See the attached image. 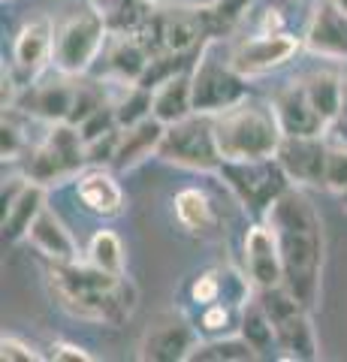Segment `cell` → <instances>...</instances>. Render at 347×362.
<instances>
[{
	"label": "cell",
	"mask_w": 347,
	"mask_h": 362,
	"mask_svg": "<svg viewBox=\"0 0 347 362\" xmlns=\"http://www.w3.org/2000/svg\"><path fill=\"white\" fill-rule=\"evenodd\" d=\"M305 49L302 37L290 30H272V33H251V37L239 40L230 49V64L236 66V73H242L245 78L254 76H266L284 66L296 58V54Z\"/></svg>",
	"instance_id": "obj_10"
},
{
	"label": "cell",
	"mask_w": 347,
	"mask_h": 362,
	"mask_svg": "<svg viewBox=\"0 0 347 362\" xmlns=\"http://www.w3.org/2000/svg\"><path fill=\"white\" fill-rule=\"evenodd\" d=\"M25 148H28V136L9 118V112H4V124H0V157H4V163L21 160Z\"/></svg>",
	"instance_id": "obj_32"
},
{
	"label": "cell",
	"mask_w": 347,
	"mask_h": 362,
	"mask_svg": "<svg viewBox=\"0 0 347 362\" xmlns=\"http://www.w3.org/2000/svg\"><path fill=\"white\" fill-rule=\"evenodd\" d=\"M54 37L58 28L49 16H33L25 21L13 40V70L28 82H37L54 64Z\"/></svg>",
	"instance_id": "obj_12"
},
{
	"label": "cell",
	"mask_w": 347,
	"mask_h": 362,
	"mask_svg": "<svg viewBox=\"0 0 347 362\" xmlns=\"http://www.w3.org/2000/svg\"><path fill=\"white\" fill-rule=\"evenodd\" d=\"M329 4H332L335 9H339L341 16H347V0H329Z\"/></svg>",
	"instance_id": "obj_38"
},
{
	"label": "cell",
	"mask_w": 347,
	"mask_h": 362,
	"mask_svg": "<svg viewBox=\"0 0 347 362\" xmlns=\"http://www.w3.org/2000/svg\"><path fill=\"white\" fill-rule=\"evenodd\" d=\"M18 97H21V88L16 82V70H6L0 73V106H4V112H13L18 106Z\"/></svg>",
	"instance_id": "obj_37"
},
{
	"label": "cell",
	"mask_w": 347,
	"mask_h": 362,
	"mask_svg": "<svg viewBox=\"0 0 347 362\" xmlns=\"http://www.w3.org/2000/svg\"><path fill=\"white\" fill-rule=\"evenodd\" d=\"M272 106L278 112L284 136H327V121L320 118V112L311 103L305 82L293 78L272 97Z\"/></svg>",
	"instance_id": "obj_17"
},
{
	"label": "cell",
	"mask_w": 347,
	"mask_h": 362,
	"mask_svg": "<svg viewBox=\"0 0 347 362\" xmlns=\"http://www.w3.org/2000/svg\"><path fill=\"white\" fill-rule=\"evenodd\" d=\"M211 127L223 160H266L278 154L284 139L275 106L251 97L211 115Z\"/></svg>",
	"instance_id": "obj_3"
},
{
	"label": "cell",
	"mask_w": 347,
	"mask_h": 362,
	"mask_svg": "<svg viewBox=\"0 0 347 362\" xmlns=\"http://www.w3.org/2000/svg\"><path fill=\"white\" fill-rule=\"evenodd\" d=\"M46 209V187L37 185V181L28 178V185L21 187V194L4 206V221H0V230H4V242L6 245H18L28 239L33 221L40 218V211Z\"/></svg>",
	"instance_id": "obj_22"
},
{
	"label": "cell",
	"mask_w": 347,
	"mask_h": 362,
	"mask_svg": "<svg viewBox=\"0 0 347 362\" xmlns=\"http://www.w3.org/2000/svg\"><path fill=\"white\" fill-rule=\"evenodd\" d=\"M163 133H166V124L158 121L154 115L133 124V127H121L118 148H115V157H112L109 166L115 169V173H130V169H136L139 163H145L148 157H154L160 151Z\"/></svg>",
	"instance_id": "obj_20"
},
{
	"label": "cell",
	"mask_w": 347,
	"mask_h": 362,
	"mask_svg": "<svg viewBox=\"0 0 347 362\" xmlns=\"http://www.w3.org/2000/svg\"><path fill=\"white\" fill-rule=\"evenodd\" d=\"M85 259L97 269L109 272V275H124L127 272V251H124V242H121L118 233L112 230H97L88 242V251Z\"/></svg>",
	"instance_id": "obj_27"
},
{
	"label": "cell",
	"mask_w": 347,
	"mask_h": 362,
	"mask_svg": "<svg viewBox=\"0 0 347 362\" xmlns=\"http://www.w3.org/2000/svg\"><path fill=\"white\" fill-rule=\"evenodd\" d=\"M49 359H52V362H91L94 356L88 354L85 347L73 344V341H54V344L49 347Z\"/></svg>",
	"instance_id": "obj_35"
},
{
	"label": "cell",
	"mask_w": 347,
	"mask_h": 362,
	"mask_svg": "<svg viewBox=\"0 0 347 362\" xmlns=\"http://www.w3.org/2000/svg\"><path fill=\"white\" fill-rule=\"evenodd\" d=\"M151 49L139 33H109L106 42V85H139L151 64Z\"/></svg>",
	"instance_id": "obj_16"
},
{
	"label": "cell",
	"mask_w": 347,
	"mask_h": 362,
	"mask_svg": "<svg viewBox=\"0 0 347 362\" xmlns=\"http://www.w3.org/2000/svg\"><path fill=\"white\" fill-rule=\"evenodd\" d=\"M28 242L33 245V251L42 254L49 263H79V259H85L79 251V242L73 239V233L66 230V223L49 206L40 211L37 221H33Z\"/></svg>",
	"instance_id": "obj_21"
},
{
	"label": "cell",
	"mask_w": 347,
	"mask_h": 362,
	"mask_svg": "<svg viewBox=\"0 0 347 362\" xmlns=\"http://www.w3.org/2000/svg\"><path fill=\"white\" fill-rule=\"evenodd\" d=\"M323 187L332 190V194H341V190H347V148H344V145H329L327 178H323Z\"/></svg>",
	"instance_id": "obj_33"
},
{
	"label": "cell",
	"mask_w": 347,
	"mask_h": 362,
	"mask_svg": "<svg viewBox=\"0 0 347 362\" xmlns=\"http://www.w3.org/2000/svg\"><path fill=\"white\" fill-rule=\"evenodd\" d=\"M4 4H13V0H4Z\"/></svg>",
	"instance_id": "obj_40"
},
{
	"label": "cell",
	"mask_w": 347,
	"mask_h": 362,
	"mask_svg": "<svg viewBox=\"0 0 347 362\" xmlns=\"http://www.w3.org/2000/svg\"><path fill=\"white\" fill-rule=\"evenodd\" d=\"M329 139L327 136H284L275 160L281 163L293 187H323Z\"/></svg>",
	"instance_id": "obj_11"
},
{
	"label": "cell",
	"mask_w": 347,
	"mask_h": 362,
	"mask_svg": "<svg viewBox=\"0 0 347 362\" xmlns=\"http://www.w3.org/2000/svg\"><path fill=\"white\" fill-rule=\"evenodd\" d=\"M88 166V151L82 130L70 121L49 124V133L28 157V178L42 187L64 185L70 178H79V173Z\"/></svg>",
	"instance_id": "obj_6"
},
{
	"label": "cell",
	"mask_w": 347,
	"mask_h": 362,
	"mask_svg": "<svg viewBox=\"0 0 347 362\" xmlns=\"http://www.w3.org/2000/svg\"><path fill=\"white\" fill-rule=\"evenodd\" d=\"M266 223L275 230L278 247L284 259V287L293 293L302 308L314 311L320 302V275L327 239H323V221L314 202L302 187H287L272 206L266 209Z\"/></svg>",
	"instance_id": "obj_1"
},
{
	"label": "cell",
	"mask_w": 347,
	"mask_h": 362,
	"mask_svg": "<svg viewBox=\"0 0 347 362\" xmlns=\"http://www.w3.org/2000/svg\"><path fill=\"white\" fill-rule=\"evenodd\" d=\"M49 293L54 305L76 320L88 323H124L136 311L139 293L133 281L124 275L91 266L88 259L79 263H52L49 269Z\"/></svg>",
	"instance_id": "obj_2"
},
{
	"label": "cell",
	"mask_w": 347,
	"mask_h": 362,
	"mask_svg": "<svg viewBox=\"0 0 347 362\" xmlns=\"http://www.w3.org/2000/svg\"><path fill=\"white\" fill-rule=\"evenodd\" d=\"M160 160L182 166V169H194V173H218L223 157L218 151V139H215V127H211V115H190L178 124H170L163 133Z\"/></svg>",
	"instance_id": "obj_8"
},
{
	"label": "cell",
	"mask_w": 347,
	"mask_h": 362,
	"mask_svg": "<svg viewBox=\"0 0 347 362\" xmlns=\"http://www.w3.org/2000/svg\"><path fill=\"white\" fill-rule=\"evenodd\" d=\"M76 88H79V78L64 76V73L54 70V78L40 76L28 90H21L18 106L37 121L61 124V121L70 118V112H73Z\"/></svg>",
	"instance_id": "obj_15"
},
{
	"label": "cell",
	"mask_w": 347,
	"mask_h": 362,
	"mask_svg": "<svg viewBox=\"0 0 347 362\" xmlns=\"http://www.w3.org/2000/svg\"><path fill=\"white\" fill-rule=\"evenodd\" d=\"M257 356L260 354L239 332H233V335H218V338L199 341L190 359L194 362H251Z\"/></svg>",
	"instance_id": "obj_28"
},
{
	"label": "cell",
	"mask_w": 347,
	"mask_h": 362,
	"mask_svg": "<svg viewBox=\"0 0 347 362\" xmlns=\"http://www.w3.org/2000/svg\"><path fill=\"white\" fill-rule=\"evenodd\" d=\"M91 6L103 16L109 33H139L154 16L151 0H91Z\"/></svg>",
	"instance_id": "obj_24"
},
{
	"label": "cell",
	"mask_w": 347,
	"mask_h": 362,
	"mask_svg": "<svg viewBox=\"0 0 347 362\" xmlns=\"http://www.w3.org/2000/svg\"><path fill=\"white\" fill-rule=\"evenodd\" d=\"M327 139H329V145H344V148H347V78L341 82V109H339V118L329 124Z\"/></svg>",
	"instance_id": "obj_36"
},
{
	"label": "cell",
	"mask_w": 347,
	"mask_h": 362,
	"mask_svg": "<svg viewBox=\"0 0 347 362\" xmlns=\"http://www.w3.org/2000/svg\"><path fill=\"white\" fill-rule=\"evenodd\" d=\"M172 209H175V221L182 230L187 233H206L215 226V206H211V199L206 190L199 187H184L178 190L175 199H172Z\"/></svg>",
	"instance_id": "obj_25"
},
{
	"label": "cell",
	"mask_w": 347,
	"mask_h": 362,
	"mask_svg": "<svg viewBox=\"0 0 347 362\" xmlns=\"http://www.w3.org/2000/svg\"><path fill=\"white\" fill-rule=\"evenodd\" d=\"M339 199H341V209L347 211V190H341V194H339Z\"/></svg>",
	"instance_id": "obj_39"
},
{
	"label": "cell",
	"mask_w": 347,
	"mask_h": 362,
	"mask_svg": "<svg viewBox=\"0 0 347 362\" xmlns=\"http://www.w3.org/2000/svg\"><path fill=\"white\" fill-rule=\"evenodd\" d=\"M302 82H305L311 103H314V109L320 112V118L327 121V130H329V124L339 118V109H341V82L344 78L329 70H317V73L302 76Z\"/></svg>",
	"instance_id": "obj_26"
},
{
	"label": "cell",
	"mask_w": 347,
	"mask_h": 362,
	"mask_svg": "<svg viewBox=\"0 0 347 362\" xmlns=\"http://www.w3.org/2000/svg\"><path fill=\"white\" fill-rule=\"evenodd\" d=\"M199 344L196 323H187L182 317H166L148 326L139 341V359L145 362H184L194 356Z\"/></svg>",
	"instance_id": "obj_13"
},
{
	"label": "cell",
	"mask_w": 347,
	"mask_h": 362,
	"mask_svg": "<svg viewBox=\"0 0 347 362\" xmlns=\"http://www.w3.org/2000/svg\"><path fill=\"white\" fill-rule=\"evenodd\" d=\"M0 359H4V362H37L42 356L28 341H21V338L4 335V338H0Z\"/></svg>",
	"instance_id": "obj_34"
},
{
	"label": "cell",
	"mask_w": 347,
	"mask_h": 362,
	"mask_svg": "<svg viewBox=\"0 0 347 362\" xmlns=\"http://www.w3.org/2000/svg\"><path fill=\"white\" fill-rule=\"evenodd\" d=\"M257 299H260L269 320L275 326V344L278 350H284V359L311 362L320 356V344L314 326H311V311L302 308L284 284L272 290H257Z\"/></svg>",
	"instance_id": "obj_7"
},
{
	"label": "cell",
	"mask_w": 347,
	"mask_h": 362,
	"mask_svg": "<svg viewBox=\"0 0 347 362\" xmlns=\"http://www.w3.org/2000/svg\"><path fill=\"white\" fill-rule=\"evenodd\" d=\"M305 49L327 61H347V16H341L329 0L317 4L305 28Z\"/></svg>",
	"instance_id": "obj_19"
},
{
	"label": "cell",
	"mask_w": 347,
	"mask_h": 362,
	"mask_svg": "<svg viewBox=\"0 0 347 362\" xmlns=\"http://www.w3.org/2000/svg\"><path fill=\"white\" fill-rule=\"evenodd\" d=\"M115 106V121L118 127H133L145 118H151V106H154V90L145 85H121L118 97L112 100Z\"/></svg>",
	"instance_id": "obj_29"
},
{
	"label": "cell",
	"mask_w": 347,
	"mask_h": 362,
	"mask_svg": "<svg viewBox=\"0 0 347 362\" xmlns=\"http://www.w3.org/2000/svg\"><path fill=\"white\" fill-rule=\"evenodd\" d=\"M106 42H109V28L94 6L82 9V13H73L58 28L52 66L64 76L85 78L100 61V52H106Z\"/></svg>",
	"instance_id": "obj_5"
},
{
	"label": "cell",
	"mask_w": 347,
	"mask_h": 362,
	"mask_svg": "<svg viewBox=\"0 0 347 362\" xmlns=\"http://www.w3.org/2000/svg\"><path fill=\"white\" fill-rule=\"evenodd\" d=\"M218 52H220V37H208L199 45L196 64L190 70L196 115H218V112L248 100V78L236 73V66L230 64V54L220 58Z\"/></svg>",
	"instance_id": "obj_4"
},
{
	"label": "cell",
	"mask_w": 347,
	"mask_h": 362,
	"mask_svg": "<svg viewBox=\"0 0 347 362\" xmlns=\"http://www.w3.org/2000/svg\"><path fill=\"white\" fill-rule=\"evenodd\" d=\"M76 197L97 218H118L127 209L124 190H121L112 166H85L76 178Z\"/></svg>",
	"instance_id": "obj_18"
},
{
	"label": "cell",
	"mask_w": 347,
	"mask_h": 362,
	"mask_svg": "<svg viewBox=\"0 0 347 362\" xmlns=\"http://www.w3.org/2000/svg\"><path fill=\"white\" fill-rule=\"evenodd\" d=\"M151 115L163 121L166 127L194 115V78H190V70L175 73L154 88Z\"/></svg>",
	"instance_id": "obj_23"
},
{
	"label": "cell",
	"mask_w": 347,
	"mask_h": 362,
	"mask_svg": "<svg viewBox=\"0 0 347 362\" xmlns=\"http://www.w3.org/2000/svg\"><path fill=\"white\" fill-rule=\"evenodd\" d=\"M239 335L257 350V354H266V350L278 347L275 344V326H272V320H269V314H266V308L260 305V299H257V296L245 305L242 323H239Z\"/></svg>",
	"instance_id": "obj_30"
},
{
	"label": "cell",
	"mask_w": 347,
	"mask_h": 362,
	"mask_svg": "<svg viewBox=\"0 0 347 362\" xmlns=\"http://www.w3.org/2000/svg\"><path fill=\"white\" fill-rule=\"evenodd\" d=\"M242 311H245V308H239V305H233V302H215V305H206V308H199L196 329L203 332V335H208V338L233 335V332H239Z\"/></svg>",
	"instance_id": "obj_31"
},
{
	"label": "cell",
	"mask_w": 347,
	"mask_h": 362,
	"mask_svg": "<svg viewBox=\"0 0 347 362\" xmlns=\"http://www.w3.org/2000/svg\"><path fill=\"white\" fill-rule=\"evenodd\" d=\"M245 275L251 278L254 290H272L284 284V259L278 247L275 230L263 223H251L245 233Z\"/></svg>",
	"instance_id": "obj_14"
},
{
	"label": "cell",
	"mask_w": 347,
	"mask_h": 362,
	"mask_svg": "<svg viewBox=\"0 0 347 362\" xmlns=\"http://www.w3.org/2000/svg\"><path fill=\"white\" fill-rule=\"evenodd\" d=\"M215 175H220L223 185L254 214H266V209L287 187H293L275 157H266V160H223Z\"/></svg>",
	"instance_id": "obj_9"
}]
</instances>
